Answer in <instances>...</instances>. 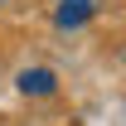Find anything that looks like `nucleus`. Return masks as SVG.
Instances as JSON below:
<instances>
[{"instance_id":"nucleus-1","label":"nucleus","mask_w":126,"mask_h":126,"mask_svg":"<svg viewBox=\"0 0 126 126\" xmlns=\"http://www.w3.org/2000/svg\"><path fill=\"white\" fill-rule=\"evenodd\" d=\"M53 73H48V68H24V73H19V92H34V97H48L53 92Z\"/></svg>"},{"instance_id":"nucleus-2","label":"nucleus","mask_w":126,"mask_h":126,"mask_svg":"<svg viewBox=\"0 0 126 126\" xmlns=\"http://www.w3.org/2000/svg\"><path fill=\"white\" fill-rule=\"evenodd\" d=\"M87 15H92V0H63V5H58V24H63V29L82 24Z\"/></svg>"}]
</instances>
